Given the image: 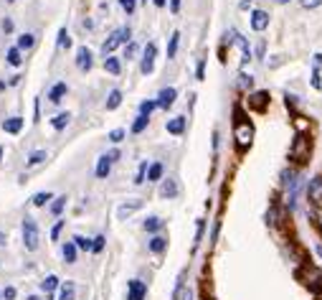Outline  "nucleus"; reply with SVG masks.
<instances>
[{
  "label": "nucleus",
  "mask_w": 322,
  "mask_h": 300,
  "mask_svg": "<svg viewBox=\"0 0 322 300\" xmlns=\"http://www.w3.org/2000/svg\"><path fill=\"white\" fill-rule=\"evenodd\" d=\"M234 138H236V148L246 150L254 143V125L249 120H244L241 115H236V127H234Z\"/></svg>",
  "instance_id": "1"
},
{
  "label": "nucleus",
  "mask_w": 322,
  "mask_h": 300,
  "mask_svg": "<svg viewBox=\"0 0 322 300\" xmlns=\"http://www.w3.org/2000/svg\"><path fill=\"white\" fill-rule=\"evenodd\" d=\"M132 41V31L129 28H117L114 33H109V38L102 44V54H104V59L109 56V54H114L122 44H129Z\"/></svg>",
  "instance_id": "2"
},
{
  "label": "nucleus",
  "mask_w": 322,
  "mask_h": 300,
  "mask_svg": "<svg viewBox=\"0 0 322 300\" xmlns=\"http://www.w3.org/2000/svg\"><path fill=\"white\" fill-rule=\"evenodd\" d=\"M23 244L28 252H36L38 244H41V231H38V224L33 217H26L23 219Z\"/></svg>",
  "instance_id": "3"
},
{
  "label": "nucleus",
  "mask_w": 322,
  "mask_h": 300,
  "mask_svg": "<svg viewBox=\"0 0 322 300\" xmlns=\"http://www.w3.org/2000/svg\"><path fill=\"white\" fill-rule=\"evenodd\" d=\"M310 153H312V140H310L307 135H297L294 143H292V150H289L292 160H297V163H307V160H310Z\"/></svg>",
  "instance_id": "4"
},
{
  "label": "nucleus",
  "mask_w": 322,
  "mask_h": 300,
  "mask_svg": "<svg viewBox=\"0 0 322 300\" xmlns=\"http://www.w3.org/2000/svg\"><path fill=\"white\" fill-rule=\"evenodd\" d=\"M114 160H120V150H109V153L99 155V160H97V178H107Z\"/></svg>",
  "instance_id": "5"
},
{
  "label": "nucleus",
  "mask_w": 322,
  "mask_h": 300,
  "mask_svg": "<svg viewBox=\"0 0 322 300\" xmlns=\"http://www.w3.org/2000/svg\"><path fill=\"white\" fill-rule=\"evenodd\" d=\"M155 56H157V46L150 41L147 46H145V51H142V61H140V72L145 76L152 74V69H155Z\"/></svg>",
  "instance_id": "6"
},
{
  "label": "nucleus",
  "mask_w": 322,
  "mask_h": 300,
  "mask_svg": "<svg viewBox=\"0 0 322 300\" xmlns=\"http://www.w3.org/2000/svg\"><path fill=\"white\" fill-rule=\"evenodd\" d=\"M91 67H94L91 51H89L86 46H79V49H76V69H79V72H89Z\"/></svg>",
  "instance_id": "7"
},
{
  "label": "nucleus",
  "mask_w": 322,
  "mask_h": 300,
  "mask_svg": "<svg viewBox=\"0 0 322 300\" xmlns=\"http://www.w3.org/2000/svg\"><path fill=\"white\" fill-rule=\"evenodd\" d=\"M175 97H178V89H175V87H165V89H160V94H157V107L170 110V107L175 104Z\"/></svg>",
  "instance_id": "8"
},
{
  "label": "nucleus",
  "mask_w": 322,
  "mask_h": 300,
  "mask_svg": "<svg viewBox=\"0 0 322 300\" xmlns=\"http://www.w3.org/2000/svg\"><path fill=\"white\" fill-rule=\"evenodd\" d=\"M142 209V199H132V201H125L117 206V219H129L134 211Z\"/></svg>",
  "instance_id": "9"
},
{
  "label": "nucleus",
  "mask_w": 322,
  "mask_h": 300,
  "mask_svg": "<svg viewBox=\"0 0 322 300\" xmlns=\"http://www.w3.org/2000/svg\"><path fill=\"white\" fill-rule=\"evenodd\" d=\"M147 285L142 280H129L127 283V300H145Z\"/></svg>",
  "instance_id": "10"
},
{
  "label": "nucleus",
  "mask_w": 322,
  "mask_h": 300,
  "mask_svg": "<svg viewBox=\"0 0 322 300\" xmlns=\"http://www.w3.org/2000/svg\"><path fill=\"white\" fill-rule=\"evenodd\" d=\"M178 191H180V188H178V181H175V178H165V181L160 183V191H157V194H160V199H175Z\"/></svg>",
  "instance_id": "11"
},
{
  "label": "nucleus",
  "mask_w": 322,
  "mask_h": 300,
  "mask_svg": "<svg viewBox=\"0 0 322 300\" xmlns=\"http://www.w3.org/2000/svg\"><path fill=\"white\" fill-rule=\"evenodd\" d=\"M307 196L312 204H322V176H315L307 186Z\"/></svg>",
  "instance_id": "12"
},
{
  "label": "nucleus",
  "mask_w": 322,
  "mask_h": 300,
  "mask_svg": "<svg viewBox=\"0 0 322 300\" xmlns=\"http://www.w3.org/2000/svg\"><path fill=\"white\" fill-rule=\"evenodd\" d=\"M147 249H150L152 254H163V252L168 249V237H165V234H155V237L147 242Z\"/></svg>",
  "instance_id": "13"
},
{
  "label": "nucleus",
  "mask_w": 322,
  "mask_h": 300,
  "mask_svg": "<svg viewBox=\"0 0 322 300\" xmlns=\"http://www.w3.org/2000/svg\"><path fill=\"white\" fill-rule=\"evenodd\" d=\"M266 26H269V13H266V10H254V13H251V28H254L257 33H261Z\"/></svg>",
  "instance_id": "14"
},
{
  "label": "nucleus",
  "mask_w": 322,
  "mask_h": 300,
  "mask_svg": "<svg viewBox=\"0 0 322 300\" xmlns=\"http://www.w3.org/2000/svg\"><path fill=\"white\" fill-rule=\"evenodd\" d=\"M66 92H68V87H66V81H56L51 89H49V99L54 102V104H59L61 99L66 97Z\"/></svg>",
  "instance_id": "15"
},
{
  "label": "nucleus",
  "mask_w": 322,
  "mask_h": 300,
  "mask_svg": "<svg viewBox=\"0 0 322 300\" xmlns=\"http://www.w3.org/2000/svg\"><path fill=\"white\" fill-rule=\"evenodd\" d=\"M3 130L10 133V135H18L23 130V117H8V120H3Z\"/></svg>",
  "instance_id": "16"
},
{
  "label": "nucleus",
  "mask_w": 322,
  "mask_h": 300,
  "mask_svg": "<svg viewBox=\"0 0 322 300\" xmlns=\"http://www.w3.org/2000/svg\"><path fill=\"white\" fill-rule=\"evenodd\" d=\"M266 104H269V94L266 92H254L249 97V107H254V110H266Z\"/></svg>",
  "instance_id": "17"
},
{
  "label": "nucleus",
  "mask_w": 322,
  "mask_h": 300,
  "mask_svg": "<svg viewBox=\"0 0 322 300\" xmlns=\"http://www.w3.org/2000/svg\"><path fill=\"white\" fill-rule=\"evenodd\" d=\"M168 133L170 135H183V130H186V117H173V120H168Z\"/></svg>",
  "instance_id": "18"
},
{
  "label": "nucleus",
  "mask_w": 322,
  "mask_h": 300,
  "mask_svg": "<svg viewBox=\"0 0 322 300\" xmlns=\"http://www.w3.org/2000/svg\"><path fill=\"white\" fill-rule=\"evenodd\" d=\"M15 46H18L20 51H28V49H33V46H36V33H20Z\"/></svg>",
  "instance_id": "19"
},
{
  "label": "nucleus",
  "mask_w": 322,
  "mask_h": 300,
  "mask_svg": "<svg viewBox=\"0 0 322 300\" xmlns=\"http://www.w3.org/2000/svg\"><path fill=\"white\" fill-rule=\"evenodd\" d=\"M5 61H8L10 67H20V64H23V51H20L18 46L8 49V54H5Z\"/></svg>",
  "instance_id": "20"
},
{
  "label": "nucleus",
  "mask_w": 322,
  "mask_h": 300,
  "mask_svg": "<svg viewBox=\"0 0 322 300\" xmlns=\"http://www.w3.org/2000/svg\"><path fill=\"white\" fill-rule=\"evenodd\" d=\"M76 249H79V247H76L74 242H68V244H64L61 254H64V262H66V265H74V262H76Z\"/></svg>",
  "instance_id": "21"
},
{
  "label": "nucleus",
  "mask_w": 322,
  "mask_h": 300,
  "mask_svg": "<svg viewBox=\"0 0 322 300\" xmlns=\"http://www.w3.org/2000/svg\"><path fill=\"white\" fill-rule=\"evenodd\" d=\"M120 104H122V92H120V89H112L109 97H107V110L112 112V110H117Z\"/></svg>",
  "instance_id": "22"
},
{
  "label": "nucleus",
  "mask_w": 322,
  "mask_h": 300,
  "mask_svg": "<svg viewBox=\"0 0 322 300\" xmlns=\"http://www.w3.org/2000/svg\"><path fill=\"white\" fill-rule=\"evenodd\" d=\"M46 158H49V153H46V150H33V153L28 155V160H26V165H28V168H33V165H38V163H43Z\"/></svg>",
  "instance_id": "23"
},
{
  "label": "nucleus",
  "mask_w": 322,
  "mask_h": 300,
  "mask_svg": "<svg viewBox=\"0 0 322 300\" xmlns=\"http://www.w3.org/2000/svg\"><path fill=\"white\" fill-rule=\"evenodd\" d=\"M163 170H165L163 163H150V168H147V181H152V183L160 181V178H163Z\"/></svg>",
  "instance_id": "24"
},
{
  "label": "nucleus",
  "mask_w": 322,
  "mask_h": 300,
  "mask_svg": "<svg viewBox=\"0 0 322 300\" xmlns=\"http://www.w3.org/2000/svg\"><path fill=\"white\" fill-rule=\"evenodd\" d=\"M145 231H160L163 226H165V219H160V217H150V219H145Z\"/></svg>",
  "instance_id": "25"
},
{
  "label": "nucleus",
  "mask_w": 322,
  "mask_h": 300,
  "mask_svg": "<svg viewBox=\"0 0 322 300\" xmlns=\"http://www.w3.org/2000/svg\"><path fill=\"white\" fill-rule=\"evenodd\" d=\"M104 69H107V72H109V74H120V72H122V64H120V59H114V56H107V59H104Z\"/></svg>",
  "instance_id": "26"
},
{
  "label": "nucleus",
  "mask_w": 322,
  "mask_h": 300,
  "mask_svg": "<svg viewBox=\"0 0 322 300\" xmlns=\"http://www.w3.org/2000/svg\"><path fill=\"white\" fill-rule=\"evenodd\" d=\"M68 122H71V115H68V112H61V115H56V117L51 120V127H54V130H64Z\"/></svg>",
  "instance_id": "27"
},
{
  "label": "nucleus",
  "mask_w": 322,
  "mask_h": 300,
  "mask_svg": "<svg viewBox=\"0 0 322 300\" xmlns=\"http://www.w3.org/2000/svg\"><path fill=\"white\" fill-rule=\"evenodd\" d=\"M150 125V117H145V115H137V120L132 122V135H140L145 127Z\"/></svg>",
  "instance_id": "28"
},
{
  "label": "nucleus",
  "mask_w": 322,
  "mask_h": 300,
  "mask_svg": "<svg viewBox=\"0 0 322 300\" xmlns=\"http://www.w3.org/2000/svg\"><path fill=\"white\" fill-rule=\"evenodd\" d=\"M183 277H186V275H180V280H178V285H175V300H191V290L183 285Z\"/></svg>",
  "instance_id": "29"
},
{
  "label": "nucleus",
  "mask_w": 322,
  "mask_h": 300,
  "mask_svg": "<svg viewBox=\"0 0 322 300\" xmlns=\"http://www.w3.org/2000/svg\"><path fill=\"white\" fill-rule=\"evenodd\" d=\"M74 298H76V285H74V283H66V285H61L59 300H74Z\"/></svg>",
  "instance_id": "30"
},
{
  "label": "nucleus",
  "mask_w": 322,
  "mask_h": 300,
  "mask_svg": "<svg viewBox=\"0 0 322 300\" xmlns=\"http://www.w3.org/2000/svg\"><path fill=\"white\" fill-rule=\"evenodd\" d=\"M178 46H180V33H173L170 36V44H168V59H175Z\"/></svg>",
  "instance_id": "31"
},
{
  "label": "nucleus",
  "mask_w": 322,
  "mask_h": 300,
  "mask_svg": "<svg viewBox=\"0 0 322 300\" xmlns=\"http://www.w3.org/2000/svg\"><path fill=\"white\" fill-rule=\"evenodd\" d=\"M51 199H54V194H49V191H41V194H36V196L31 199V204H33V206H46Z\"/></svg>",
  "instance_id": "32"
},
{
  "label": "nucleus",
  "mask_w": 322,
  "mask_h": 300,
  "mask_svg": "<svg viewBox=\"0 0 322 300\" xmlns=\"http://www.w3.org/2000/svg\"><path fill=\"white\" fill-rule=\"evenodd\" d=\"M56 288H59V277H56V275H49V277L41 283V290H43V293H54Z\"/></svg>",
  "instance_id": "33"
},
{
  "label": "nucleus",
  "mask_w": 322,
  "mask_h": 300,
  "mask_svg": "<svg viewBox=\"0 0 322 300\" xmlns=\"http://www.w3.org/2000/svg\"><path fill=\"white\" fill-rule=\"evenodd\" d=\"M74 244H76L79 249H86V252L94 247V242H91L89 237H81V234H76V237H74Z\"/></svg>",
  "instance_id": "34"
},
{
  "label": "nucleus",
  "mask_w": 322,
  "mask_h": 300,
  "mask_svg": "<svg viewBox=\"0 0 322 300\" xmlns=\"http://www.w3.org/2000/svg\"><path fill=\"white\" fill-rule=\"evenodd\" d=\"M64 209H66V196H56V201L51 204V214H54V217H61Z\"/></svg>",
  "instance_id": "35"
},
{
  "label": "nucleus",
  "mask_w": 322,
  "mask_h": 300,
  "mask_svg": "<svg viewBox=\"0 0 322 300\" xmlns=\"http://www.w3.org/2000/svg\"><path fill=\"white\" fill-rule=\"evenodd\" d=\"M155 107H157V99H147V102H142V104H140V115H145V117H150Z\"/></svg>",
  "instance_id": "36"
},
{
  "label": "nucleus",
  "mask_w": 322,
  "mask_h": 300,
  "mask_svg": "<svg viewBox=\"0 0 322 300\" xmlns=\"http://www.w3.org/2000/svg\"><path fill=\"white\" fill-rule=\"evenodd\" d=\"M107 138H109V143H114V145H117V143H122V140L127 138V133H125L122 127H114V130H112Z\"/></svg>",
  "instance_id": "37"
},
{
  "label": "nucleus",
  "mask_w": 322,
  "mask_h": 300,
  "mask_svg": "<svg viewBox=\"0 0 322 300\" xmlns=\"http://www.w3.org/2000/svg\"><path fill=\"white\" fill-rule=\"evenodd\" d=\"M147 160H142L140 163V168H137V178H134V183H145V176H147Z\"/></svg>",
  "instance_id": "38"
},
{
  "label": "nucleus",
  "mask_w": 322,
  "mask_h": 300,
  "mask_svg": "<svg viewBox=\"0 0 322 300\" xmlns=\"http://www.w3.org/2000/svg\"><path fill=\"white\" fill-rule=\"evenodd\" d=\"M120 5H122V10H125L127 15H132V13L137 10V0H120Z\"/></svg>",
  "instance_id": "39"
},
{
  "label": "nucleus",
  "mask_w": 322,
  "mask_h": 300,
  "mask_svg": "<svg viewBox=\"0 0 322 300\" xmlns=\"http://www.w3.org/2000/svg\"><path fill=\"white\" fill-rule=\"evenodd\" d=\"M68 49V46H71V38H68V33H66V28H61V31H59V49Z\"/></svg>",
  "instance_id": "40"
},
{
  "label": "nucleus",
  "mask_w": 322,
  "mask_h": 300,
  "mask_svg": "<svg viewBox=\"0 0 322 300\" xmlns=\"http://www.w3.org/2000/svg\"><path fill=\"white\" fill-rule=\"evenodd\" d=\"M300 5H302L305 10H312V8H320L322 0H300Z\"/></svg>",
  "instance_id": "41"
},
{
  "label": "nucleus",
  "mask_w": 322,
  "mask_h": 300,
  "mask_svg": "<svg viewBox=\"0 0 322 300\" xmlns=\"http://www.w3.org/2000/svg\"><path fill=\"white\" fill-rule=\"evenodd\" d=\"M310 84L315 87V89H320L322 87V79H320V69H312V79H310Z\"/></svg>",
  "instance_id": "42"
},
{
  "label": "nucleus",
  "mask_w": 322,
  "mask_h": 300,
  "mask_svg": "<svg viewBox=\"0 0 322 300\" xmlns=\"http://www.w3.org/2000/svg\"><path fill=\"white\" fill-rule=\"evenodd\" d=\"M134 54H137V44H134V41H129L127 49H125V56H127V59H134Z\"/></svg>",
  "instance_id": "43"
},
{
  "label": "nucleus",
  "mask_w": 322,
  "mask_h": 300,
  "mask_svg": "<svg viewBox=\"0 0 322 300\" xmlns=\"http://www.w3.org/2000/svg\"><path fill=\"white\" fill-rule=\"evenodd\" d=\"M102 247H104V237L99 234V237H94V247H91V252H102Z\"/></svg>",
  "instance_id": "44"
},
{
  "label": "nucleus",
  "mask_w": 322,
  "mask_h": 300,
  "mask_svg": "<svg viewBox=\"0 0 322 300\" xmlns=\"http://www.w3.org/2000/svg\"><path fill=\"white\" fill-rule=\"evenodd\" d=\"M15 298V288H5L3 290V300H13Z\"/></svg>",
  "instance_id": "45"
},
{
  "label": "nucleus",
  "mask_w": 322,
  "mask_h": 300,
  "mask_svg": "<svg viewBox=\"0 0 322 300\" xmlns=\"http://www.w3.org/2000/svg\"><path fill=\"white\" fill-rule=\"evenodd\" d=\"M61 226H64V222H59V224L51 229V237H54V239H59V234H61Z\"/></svg>",
  "instance_id": "46"
},
{
  "label": "nucleus",
  "mask_w": 322,
  "mask_h": 300,
  "mask_svg": "<svg viewBox=\"0 0 322 300\" xmlns=\"http://www.w3.org/2000/svg\"><path fill=\"white\" fill-rule=\"evenodd\" d=\"M200 237H203V222H198V229H195V244L200 242Z\"/></svg>",
  "instance_id": "47"
},
{
  "label": "nucleus",
  "mask_w": 322,
  "mask_h": 300,
  "mask_svg": "<svg viewBox=\"0 0 322 300\" xmlns=\"http://www.w3.org/2000/svg\"><path fill=\"white\" fill-rule=\"evenodd\" d=\"M3 31H8V33L13 31V20H10V18H5V20H3Z\"/></svg>",
  "instance_id": "48"
},
{
  "label": "nucleus",
  "mask_w": 322,
  "mask_h": 300,
  "mask_svg": "<svg viewBox=\"0 0 322 300\" xmlns=\"http://www.w3.org/2000/svg\"><path fill=\"white\" fill-rule=\"evenodd\" d=\"M180 10V0H170V13H178Z\"/></svg>",
  "instance_id": "49"
},
{
  "label": "nucleus",
  "mask_w": 322,
  "mask_h": 300,
  "mask_svg": "<svg viewBox=\"0 0 322 300\" xmlns=\"http://www.w3.org/2000/svg\"><path fill=\"white\" fill-rule=\"evenodd\" d=\"M205 61H200V64H198V79H205Z\"/></svg>",
  "instance_id": "50"
},
{
  "label": "nucleus",
  "mask_w": 322,
  "mask_h": 300,
  "mask_svg": "<svg viewBox=\"0 0 322 300\" xmlns=\"http://www.w3.org/2000/svg\"><path fill=\"white\" fill-rule=\"evenodd\" d=\"M241 87H251V76L249 74H241Z\"/></svg>",
  "instance_id": "51"
},
{
  "label": "nucleus",
  "mask_w": 322,
  "mask_h": 300,
  "mask_svg": "<svg viewBox=\"0 0 322 300\" xmlns=\"http://www.w3.org/2000/svg\"><path fill=\"white\" fill-rule=\"evenodd\" d=\"M322 67V54H315V69H320Z\"/></svg>",
  "instance_id": "52"
},
{
  "label": "nucleus",
  "mask_w": 322,
  "mask_h": 300,
  "mask_svg": "<svg viewBox=\"0 0 322 300\" xmlns=\"http://www.w3.org/2000/svg\"><path fill=\"white\" fill-rule=\"evenodd\" d=\"M249 5H251V0H241V3H239V8H241V10H246Z\"/></svg>",
  "instance_id": "53"
},
{
  "label": "nucleus",
  "mask_w": 322,
  "mask_h": 300,
  "mask_svg": "<svg viewBox=\"0 0 322 300\" xmlns=\"http://www.w3.org/2000/svg\"><path fill=\"white\" fill-rule=\"evenodd\" d=\"M152 3H155L157 8H165V3H168V0H152Z\"/></svg>",
  "instance_id": "54"
},
{
  "label": "nucleus",
  "mask_w": 322,
  "mask_h": 300,
  "mask_svg": "<svg viewBox=\"0 0 322 300\" xmlns=\"http://www.w3.org/2000/svg\"><path fill=\"white\" fill-rule=\"evenodd\" d=\"M317 224H320V229H322V211L317 214Z\"/></svg>",
  "instance_id": "55"
},
{
  "label": "nucleus",
  "mask_w": 322,
  "mask_h": 300,
  "mask_svg": "<svg viewBox=\"0 0 322 300\" xmlns=\"http://www.w3.org/2000/svg\"><path fill=\"white\" fill-rule=\"evenodd\" d=\"M317 254H320V257H322V244H317Z\"/></svg>",
  "instance_id": "56"
},
{
  "label": "nucleus",
  "mask_w": 322,
  "mask_h": 300,
  "mask_svg": "<svg viewBox=\"0 0 322 300\" xmlns=\"http://www.w3.org/2000/svg\"><path fill=\"white\" fill-rule=\"evenodd\" d=\"M277 3H279V5H284V3H292V0H277Z\"/></svg>",
  "instance_id": "57"
},
{
  "label": "nucleus",
  "mask_w": 322,
  "mask_h": 300,
  "mask_svg": "<svg viewBox=\"0 0 322 300\" xmlns=\"http://www.w3.org/2000/svg\"><path fill=\"white\" fill-rule=\"evenodd\" d=\"M0 244H5V237H3V234H0Z\"/></svg>",
  "instance_id": "58"
},
{
  "label": "nucleus",
  "mask_w": 322,
  "mask_h": 300,
  "mask_svg": "<svg viewBox=\"0 0 322 300\" xmlns=\"http://www.w3.org/2000/svg\"><path fill=\"white\" fill-rule=\"evenodd\" d=\"M28 300H41V298H38V295H31V298H28Z\"/></svg>",
  "instance_id": "59"
},
{
  "label": "nucleus",
  "mask_w": 322,
  "mask_h": 300,
  "mask_svg": "<svg viewBox=\"0 0 322 300\" xmlns=\"http://www.w3.org/2000/svg\"><path fill=\"white\" fill-rule=\"evenodd\" d=\"M0 160H3V148H0Z\"/></svg>",
  "instance_id": "60"
},
{
  "label": "nucleus",
  "mask_w": 322,
  "mask_h": 300,
  "mask_svg": "<svg viewBox=\"0 0 322 300\" xmlns=\"http://www.w3.org/2000/svg\"><path fill=\"white\" fill-rule=\"evenodd\" d=\"M5 3H15V0H5Z\"/></svg>",
  "instance_id": "61"
},
{
  "label": "nucleus",
  "mask_w": 322,
  "mask_h": 300,
  "mask_svg": "<svg viewBox=\"0 0 322 300\" xmlns=\"http://www.w3.org/2000/svg\"><path fill=\"white\" fill-rule=\"evenodd\" d=\"M0 300H3V293H0Z\"/></svg>",
  "instance_id": "62"
}]
</instances>
